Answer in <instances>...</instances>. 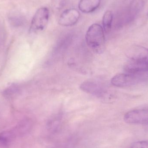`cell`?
<instances>
[{"label":"cell","instance_id":"cell-1","mask_svg":"<svg viewBox=\"0 0 148 148\" xmlns=\"http://www.w3.org/2000/svg\"><path fill=\"white\" fill-rule=\"evenodd\" d=\"M104 33L103 27L97 23L92 24L86 33V42L89 47L97 53H102L105 49Z\"/></svg>","mask_w":148,"mask_h":148},{"label":"cell","instance_id":"cell-2","mask_svg":"<svg viewBox=\"0 0 148 148\" xmlns=\"http://www.w3.org/2000/svg\"><path fill=\"white\" fill-rule=\"evenodd\" d=\"M148 80V73H126L116 75L112 77L111 82L116 87L124 88L140 84Z\"/></svg>","mask_w":148,"mask_h":148},{"label":"cell","instance_id":"cell-3","mask_svg":"<svg viewBox=\"0 0 148 148\" xmlns=\"http://www.w3.org/2000/svg\"><path fill=\"white\" fill-rule=\"evenodd\" d=\"M49 10L46 7H42L37 10L33 16L30 27L31 33H39L43 31L48 23Z\"/></svg>","mask_w":148,"mask_h":148},{"label":"cell","instance_id":"cell-4","mask_svg":"<svg viewBox=\"0 0 148 148\" xmlns=\"http://www.w3.org/2000/svg\"><path fill=\"white\" fill-rule=\"evenodd\" d=\"M126 123L148 125V109H139L129 111L124 116Z\"/></svg>","mask_w":148,"mask_h":148},{"label":"cell","instance_id":"cell-5","mask_svg":"<svg viewBox=\"0 0 148 148\" xmlns=\"http://www.w3.org/2000/svg\"><path fill=\"white\" fill-rule=\"evenodd\" d=\"M80 13L76 9L66 10L61 14L58 23L63 27H71L77 23L80 17Z\"/></svg>","mask_w":148,"mask_h":148},{"label":"cell","instance_id":"cell-6","mask_svg":"<svg viewBox=\"0 0 148 148\" xmlns=\"http://www.w3.org/2000/svg\"><path fill=\"white\" fill-rule=\"evenodd\" d=\"M128 56L130 60L148 63V49L140 46H134L130 49Z\"/></svg>","mask_w":148,"mask_h":148},{"label":"cell","instance_id":"cell-7","mask_svg":"<svg viewBox=\"0 0 148 148\" xmlns=\"http://www.w3.org/2000/svg\"><path fill=\"white\" fill-rule=\"evenodd\" d=\"M101 3V0H80L78 8L82 13H92L97 9Z\"/></svg>","mask_w":148,"mask_h":148},{"label":"cell","instance_id":"cell-8","mask_svg":"<svg viewBox=\"0 0 148 148\" xmlns=\"http://www.w3.org/2000/svg\"><path fill=\"white\" fill-rule=\"evenodd\" d=\"M80 88L84 92L95 95H101L102 94V88L97 84L90 81H87L83 83Z\"/></svg>","mask_w":148,"mask_h":148},{"label":"cell","instance_id":"cell-9","mask_svg":"<svg viewBox=\"0 0 148 148\" xmlns=\"http://www.w3.org/2000/svg\"><path fill=\"white\" fill-rule=\"evenodd\" d=\"M113 14L110 10L104 13L102 18L103 28L105 33H109L112 28L113 21Z\"/></svg>","mask_w":148,"mask_h":148},{"label":"cell","instance_id":"cell-10","mask_svg":"<svg viewBox=\"0 0 148 148\" xmlns=\"http://www.w3.org/2000/svg\"><path fill=\"white\" fill-rule=\"evenodd\" d=\"M14 135L11 132H3L0 134V144L6 146L9 143L14 137Z\"/></svg>","mask_w":148,"mask_h":148},{"label":"cell","instance_id":"cell-11","mask_svg":"<svg viewBox=\"0 0 148 148\" xmlns=\"http://www.w3.org/2000/svg\"><path fill=\"white\" fill-rule=\"evenodd\" d=\"M130 148H148V141H139L133 143Z\"/></svg>","mask_w":148,"mask_h":148},{"label":"cell","instance_id":"cell-12","mask_svg":"<svg viewBox=\"0 0 148 148\" xmlns=\"http://www.w3.org/2000/svg\"><path fill=\"white\" fill-rule=\"evenodd\" d=\"M54 5L58 9H61L66 3L68 0H53Z\"/></svg>","mask_w":148,"mask_h":148},{"label":"cell","instance_id":"cell-13","mask_svg":"<svg viewBox=\"0 0 148 148\" xmlns=\"http://www.w3.org/2000/svg\"><path fill=\"white\" fill-rule=\"evenodd\" d=\"M147 15H148V14H147Z\"/></svg>","mask_w":148,"mask_h":148}]
</instances>
